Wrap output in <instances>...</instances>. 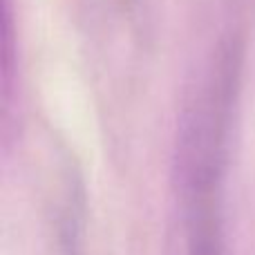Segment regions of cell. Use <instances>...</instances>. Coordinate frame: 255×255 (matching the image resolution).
<instances>
[{"instance_id": "obj_1", "label": "cell", "mask_w": 255, "mask_h": 255, "mask_svg": "<svg viewBox=\"0 0 255 255\" xmlns=\"http://www.w3.org/2000/svg\"><path fill=\"white\" fill-rule=\"evenodd\" d=\"M224 159L202 157L186 161L181 177L188 197L190 255H224L220 215V186Z\"/></svg>"}]
</instances>
